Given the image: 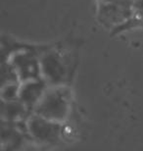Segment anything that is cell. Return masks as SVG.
Returning a JSON list of instances; mask_svg holds the SVG:
<instances>
[{"label":"cell","mask_w":143,"mask_h":151,"mask_svg":"<svg viewBox=\"0 0 143 151\" xmlns=\"http://www.w3.org/2000/svg\"><path fill=\"white\" fill-rule=\"evenodd\" d=\"M21 83H10L1 86V100L13 101L19 99Z\"/></svg>","instance_id":"7"},{"label":"cell","mask_w":143,"mask_h":151,"mask_svg":"<svg viewBox=\"0 0 143 151\" xmlns=\"http://www.w3.org/2000/svg\"><path fill=\"white\" fill-rule=\"evenodd\" d=\"M41 78L49 86H67L75 73V61L72 52H68L59 44L49 45L40 54Z\"/></svg>","instance_id":"1"},{"label":"cell","mask_w":143,"mask_h":151,"mask_svg":"<svg viewBox=\"0 0 143 151\" xmlns=\"http://www.w3.org/2000/svg\"><path fill=\"white\" fill-rule=\"evenodd\" d=\"M49 86L43 78H37L21 83L19 100L28 108L30 113H33L34 108Z\"/></svg>","instance_id":"5"},{"label":"cell","mask_w":143,"mask_h":151,"mask_svg":"<svg viewBox=\"0 0 143 151\" xmlns=\"http://www.w3.org/2000/svg\"><path fill=\"white\" fill-rule=\"evenodd\" d=\"M71 112V91L67 86H48L34 108L33 113L54 121L64 123Z\"/></svg>","instance_id":"2"},{"label":"cell","mask_w":143,"mask_h":151,"mask_svg":"<svg viewBox=\"0 0 143 151\" xmlns=\"http://www.w3.org/2000/svg\"><path fill=\"white\" fill-rule=\"evenodd\" d=\"M1 117L2 121L17 122V121L28 120L32 113H30L25 105L19 99L13 101L1 100Z\"/></svg>","instance_id":"6"},{"label":"cell","mask_w":143,"mask_h":151,"mask_svg":"<svg viewBox=\"0 0 143 151\" xmlns=\"http://www.w3.org/2000/svg\"><path fill=\"white\" fill-rule=\"evenodd\" d=\"M48 47L49 45L34 46V45L29 44L25 48L15 51L6 60V61H10L13 65L19 77L20 83L42 78L39 57L40 54Z\"/></svg>","instance_id":"3"},{"label":"cell","mask_w":143,"mask_h":151,"mask_svg":"<svg viewBox=\"0 0 143 151\" xmlns=\"http://www.w3.org/2000/svg\"><path fill=\"white\" fill-rule=\"evenodd\" d=\"M28 129L33 142L41 145H56L64 137V127L62 123L45 119L32 113L27 120Z\"/></svg>","instance_id":"4"}]
</instances>
